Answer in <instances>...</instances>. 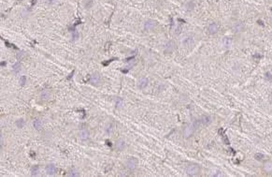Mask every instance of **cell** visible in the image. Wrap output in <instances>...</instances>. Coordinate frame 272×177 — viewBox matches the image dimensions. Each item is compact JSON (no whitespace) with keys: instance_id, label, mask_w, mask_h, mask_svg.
I'll list each match as a JSON object with an SVG mask.
<instances>
[{"instance_id":"10","label":"cell","mask_w":272,"mask_h":177,"mask_svg":"<svg viewBox=\"0 0 272 177\" xmlns=\"http://www.w3.org/2000/svg\"><path fill=\"white\" fill-rule=\"evenodd\" d=\"M175 49V43L173 41H168V42L165 44V54H171Z\"/></svg>"},{"instance_id":"31","label":"cell","mask_w":272,"mask_h":177,"mask_svg":"<svg viewBox=\"0 0 272 177\" xmlns=\"http://www.w3.org/2000/svg\"><path fill=\"white\" fill-rule=\"evenodd\" d=\"M22 55H23V54H22V53H18V54H17V58L21 59V57H22Z\"/></svg>"},{"instance_id":"24","label":"cell","mask_w":272,"mask_h":177,"mask_svg":"<svg viewBox=\"0 0 272 177\" xmlns=\"http://www.w3.org/2000/svg\"><path fill=\"white\" fill-rule=\"evenodd\" d=\"M263 157H265V156H264L263 154H260V153H257V154L254 155V158L256 159V160H262Z\"/></svg>"},{"instance_id":"5","label":"cell","mask_w":272,"mask_h":177,"mask_svg":"<svg viewBox=\"0 0 272 177\" xmlns=\"http://www.w3.org/2000/svg\"><path fill=\"white\" fill-rule=\"evenodd\" d=\"M156 25H157V22H156L155 21L148 20L146 21L145 24H144V29H145L146 31H151V30H152L153 28H155Z\"/></svg>"},{"instance_id":"25","label":"cell","mask_w":272,"mask_h":177,"mask_svg":"<svg viewBox=\"0 0 272 177\" xmlns=\"http://www.w3.org/2000/svg\"><path fill=\"white\" fill-rule=\"evenodd\" d=\"M25 83H26V78H25V76H21L20 77V84H21V86H25Z\"/></svg>"},{"instance_id":"28","label":"cell","mask_w":272,"mask_h":177,"mask_svg":"<svg viewBox=\"0 0 272 177\" xmlns=\"http://www.w3.org/2000/svg\"><path fill=\"white\" fill-rule=\"evenodd\" d=\"M92 5H93V0H87L86 3H85V7L87 8V9H89V8H91Z\"/></svg>"},{"instance_id":"1","label":"cell","mask_w":272,"mask_h":177,"mask_svg":"<svg viewBox=\"0 0 272 177\" xmlns=\"http://www.w3.org/2000/svg\"><path fill=\"white\" fill-rule=\"evenodd\" d=\"M199 127H201V125L198 121V119L196 120V121H194L193 123H191L190 125H188L187 127H185L184 129H183V135H184V137L185 138H189V137L193 136V134L196 132V130Z\"/></svg>"},{"instance_id":"2","label":"cell","mask_w":272,"mask_h":177,"mask_svg":"<svg viewBox=\"0 0 272 177\" xmlns=\"http://www.w3.org/2000/svg\"><path fill=\"white\" fill-rule=\"evenodd\" d=\"M200 166L197 165V164H191L187 167L186 169V173L189 176H196L200 173Z\"/></svg>"},{"instance_id":"7","label":"cell","mask_w":272,"mask_h":177,"mask_svg":"<svg viewBox=\"0 0 272 177\" xmlns=\"http://www.w3.org/2000/svg\"><path fill=\"white\" fill-rule=\"evenodd\" d=\"M100 82H101L100 75H98L97 73L92 74L91 77H90V79H89V83H92V84H98Z\"/></svg>"},{"instance_id":"33","label":"cell","mask_w":272,"mask_h":177,"mask_svg":"<svg viewBox=\"0 0 272 177\" xmlns=\"http://www.w3.org/2000/svg\"><path fill=\"white\" fill-rule=\"evenodd\" d=\"M106 142H107V144H109V146H111V144H110V141H106Z\"/></svg>"},{"instance_id":"32","label":"cell","mask_w":272,"mask_h":177,"mask_svg":"<svg viewBox=\"0 0 272 177\" xmlns=\"http://www.w3.org/2000/svg\"><path fill=\"white\" fill-rule=\"evenodd\" d=\"M73 74H74V70L71 72V74H69V76L67 77V79H68V80H69V79H71V78H72V76H73Z\"/></svg>"},{"instance_id":"21","label":"cell","mask_w":272,"mask_h":177,"mask_svg":"<svg viewBox=\"0 0 272 177\" xmlns=\"http://www.w3.org/2000/svg\"><path fill=\"white\" fill-rule=\"evenodd\" d=\"M186 8H187L188 10H192L194 8V3L193 1H190L186 4Z\"/></svg>"},{"instance_id":"26","label":"cell","mask_w":272,"mask_h":177,"mask_svg":"<svg viewBox=\"0 0 272 177\" xmlns=\"http://www.w3.org/2000/svg\"><path fill=\"white\" fill-rule=\"evenodd\" d=\"M71 31H72V38H72V41H76L77 38H79V34L77 33L75 30H71Z\"/></svg>"},{"instance_id":"3","label":"cell","mask_w":272,"mask_h":177,"mask_svg":"<svg viewBox=\"0 0 272 177\" xmlns=\"http://www.w3.org/2000/svg\"><path fill=\"white\" fill-rule=\"evenodd\" d=\"M181 45L185 48H189L190 46H193L194 43V39L192 36H185L181 38Z\"/></svg>"},{"instance_id":"29","label":"cell","mask_w":272,"mask_h":177,"mask_svg":"<svg viewBox=\"0 0 272 177\" xmlns=\"http://www.w3.org/2000/svg\"><path fill=\"white\" fill-rule=\"evenodd\" d=\"M117 59H118V58H111V59H109V61H105V62H103L102 64H103V66H105V67H106V66L109 65V63H111L112 61H114V60H117Z\"/></svg>"},{"instance_id":"12","label":"cell","mask_w":272,"mask_h":177,"mask_svg":"<svg viewBox=\"0 0 272 177\" xmlns=\"http://www.w3.org/2000/svg\"><path fill=\"white\" fill-rule=\"evenodd\" d=\"M126 147V144L123 140H118V141L115 142V148L119 151H123Z\"/></svg>"},{"instance_id":"18","label":"cell","mask_w":272,"mask_h":177,"mask_svg":"<svg viewBox=\"0 0 272 177\" xmlns=\"http://www.w3.org/2000/svg\"><path fill=\"white\" fill-rule=\"evenodd\" d=\"M15 124H16V125H17V128H22L23 127H25V121L22 118H20V119H18V120L16 121Z\"/></svg>"},{"instance_id":"20","label":"cell","mask_w":272,"mask_h":177,"mask_svg":"<svg viewBox=\"0 0 272 177\" xmlns=\"http://www.w3.org/2000/svg\"><path fill=\"white\" fill-rule=\"evenodd\" d=\"M12 68H13V71L15 72V73H18V72H20V70H21V64L19 62H17L16 64H14L13 65Z\"/></svg>"},{"instance_id":"19","label":"cell","mask_w":272,"mask_h":177,"mask_svg":"<svg viewBox=\"0 0 272 177\" xmlns=\"http://www.w3.org/2000/svg\"><path fill=\"white\" fill-rule=\"evenodd\" d=\"M69 176H71V177H78L80 176V173H79V172L77 170H75V169H72V170H70V172H69Z\"/></svg>"},{"instance_id":"30","label":"cell","mask_w":272,"mask_h":177,"mask_svg":"<svg viewBox=\"0 0 272 177\" xmlns=\"http://www.w3.org/2000/svg\"><path fill=\"white\" fill-rule=\"evenodd\" d=\"M112 130H113V128H112V125H109V128H107V130H106V131H107V132L109 134V133H111Z\"/></svg>"},{"instance_id":"13","label":"cell","mask_w":272,"mask_h":177,"mask_svg":"<svg viewBox=\"0 0 272 177\" xmlns=\"http://www.w3.org/2000/svg\"><path fill=\"white\" fill-rule=\"evenodd\" d=\"M79 136H80V140H82V141H86V140L89 139V136H90V133L87 129H81L79 132Z\"/></svg>"},{"instance_id":"23","label":"cell","mask_w":272,"mask_h":177,"mask_svg":"<svg viewBox=\"0 0 272 177\" xmlns=\"http://www.w3.org/2000/svg\"><path fill=\"white\" fill-rule=\"evenodd\" d=\"M223 45L224 46H229V45H231V39H230L229 38H223Z\"/></svg>"},{"instance_id":"17","label":"cell","mask_w":272,"mask_h":177,"mask_svg":"<svg viewBox=\"0 0 272 177\" xmlns=\"http://www.w3.org/2000/svg\"><path fill=\"white\" fill-rule=\"evenodd\" d=\"M38 174H39V166L35 165L31 169V175L32 176H38Z\"/></svg>"},{"instance_id":"8","label":"cell","mask_w":272,"mask_h":177,"mask_svg":"<svg viewBox=\"0 0 272 177\" xmlns=\"http://www.w3.org/2000/svg\"><path fill=\"white\" fill-rule=\"evenodd\" d=\"M219 30V25H217L216 22H212L210 24L209 26H208V32L210 34V35H214L216 34Z\"/></svg>"},{"instance_id":"22","label":"cell","mask_w":272,"mask_h":177,"mask_svg":"<svg viewBox=\"0 0 272 177\" xmlns=\"http://www.w3.org/2000/svg\"><path fill=\"white\" fill-rule=\"evenodd\" d=\"M265 79L267 80V81H268V82H272V75H271V73H270V72H268V71L265 72Z\"/></svg>"},{"instance_id":"14","label":"cell","mask_w":272,"mask_h":177,"mask_svg":"<svg viewBox=\"0 0 272 177\" xmlns=\"http://www.w3.org/2000/svg\"><path fill=\"white\" fill-rule=\"evenodd\" d=\"M263 170L268 173H272V161L271 160H267V161L264 163Z\"/></svg>"},{"instance_id":"15","label":"cell","mask_w":272,"mask_h":177,"mask_svg":"<svg viewBox=\"0 0 272 177\" xmlns=\"http://www.w3.org/2000/svg\"><path fill=\"white\" fill-rule=\"evenodd\" d=\"M50 96H51V94L47 89H44L40 92V99L42 100H48L50 99Z\"/></svg>"},{"instance_id":"6","label":"cell","mask_w":272,"mask_h":177,"mask_svg":"<svg viewBox=\"0 0 272 177\" xmlns=\"http://www.w3.org/2000/svg\"><path fill=\"white\" fill-rule=\"evenodd\" d=\"M148 84H149V80L147 78H145V77L140 78L138 81V87L139 89H145L148 86Z\"/></svg>"},{"instance_id":"4","label":"cell","mask_w":272,"mask_h":177,"mask_svg":"<svg viewBox=\"0 0 272 177\" xmlns=\"http://www.w3.org/2000/svg\"><path fill=\"white\" fill-rule=\"evenodd\" d=\"M138 160L136 158V157H130L126 160L125 162V166H126L127 169H129V170H135V169L138 167Z\"/></svg>"},{"instance_id":"27","label":"cell","mask_w":272,"mask_h":177,"mask_svg":"<svg viewBox=\"0 0 272 177\" xmlns=\"http://www.w3.org/2000/svg\"><path fill=\"white\" fill-rule=\"evenodd\" d=\"M116 105H117L116 106L117 108L121 107V106L123 105V100H122L120 98H117V99H116Z\"/></svg>"},{"instance_id":"16","label":"cell","mask_w":272,"mask_h":177,"mask_svg":"<svg viewBox=\"0 0 272 177\" xmlns=\"http://www.w3.org/2000/svg\"><path fill=\"white\" fill-rule=\"evenodd\" d=\"M33 125L37 130H40L41 128H42V122L39 119H35L33 122Z\"/></svg>"},{"instance_id":"11","label":"cell","mask_w":272,"mask_h":177,"mask_svg":"<svg viewBox=\"0 0 272 177\" xmlns=\"http://www.w3.org/2000/svg\"><path fill=\"white\" fill-rule=\"evenodd\" d=\"M199 123H200V125H210L211 123V117L208 116V115H205V116H202L200 119H198Z\"/></svg>"},{"instance_id":"9","label":"cell","mask_w":272,"mask_h":177,"mask_svg":"<svg viewBox=\"0 0 272 177\" xmlns=\"http://www.w3.org/2000/svg\"><path fill=\"white\" fill-rule=\"evenodd\" d=\"M46 173L50 176H54L56 173V168L54 164H49L46 166Z\"/></svg>"},{"instance_id":"34","label":"cell","mask_w":272,"mask_h":177,"mask_svg":"<svg viewBox=\"0 0 272 177\" xmlns=\"http://www.w3.org/2000/svg\"><path fill=\"white\" fill-rule=\"evenodd\" d=\"M1 66H6V62H2V63H1Z\"/></svg>"}]
</instances>
